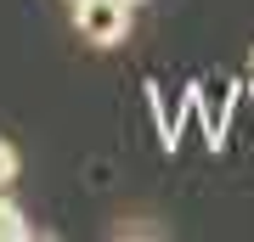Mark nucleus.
Instances as JSON below:
<instances>
[{"instance_id":"7ed1b4c3","label":"nucleus","mask_w":254,"mask_h":242,"mask_svg":"<svg viewBox=\"0 0 254 242\" xmlns=\"http://www.w3.org/2000/svg\"><path fill=\"white\" fill-rule=\"evenodd\" d=\"M17 180V152H11V141H0V192Z\"/></svg>"},{"instance_id":"20e7f679","label":"nucleus","mask_w":254,"mask_h":242,"mask_svg":"<svg viewBox=\"0 0 254 242\" xmlns=\"http://www.w3.org/2000/svg\"><path fill=\"white\" fill-rule=\"evenodd\" d=\"M249 79H254V51H249Z\"/></svg>"},{"instance_id":"f03ea898","label":"nucleus","mask_w":254,"mask_h":242,"mask_svg":"<svg viewBox=\"0 0 254 242\" xmlns=\"http://www.w3.org/2000/svg\"><path fill=\"white\" fill-rule=\"evenodd\" d=\"M11 237H28V225H23V214H17V203L0 192V242H11Z\"/></svg>"},{"instance_id":"f257e3e1","label":"nucleus","mask_w":254,"mask_h":242,"mask_svg":"<svg viewBox=\"0 0 254 242\" xmlns=\"http://www.w3.org/2000/svg\"><path fill=\"white\" fill-rule=\"evenodd\" d=\"M73 28L91 45H119L130 34V0H73Z\"/></svg>"},{"instance_id":"39448f33","label":"nucleus","mask_w":254,"mask_h":242,"mask_svg":"<svg viewBox=\"0 0 254 242\" xmlns=\"http://www.w3.org/2000/svg\"><path fill=\"white\" fill-rule=\"evenodd\" d=\"M130 6H136V0H130Z\"/></svg>"}]
</instances>
